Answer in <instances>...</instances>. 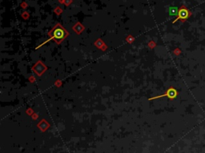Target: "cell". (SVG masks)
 Instances as JSON below:
<instances>
[{
    "mask_svg": "<svg viewBox=\"0 0 205 153\" xmlns=\"http://www.w3.org/2000/svg\"><path fill=\"white\" fill-rule=\"evenodd\" d=\"M48 35H50V39H48L47 40H46L45 42H43L41 45H39V47H37L36 49L41 47L42 46H43L45 43H48L50 40H52V39L55 40L56 43H60V42L62 41V40H64V39L67 37L68 33H67V30H65L64 27L60 25V23H58V24H56L55 26L53 28L52 30L49 32Z\"/></svg>",
    "mask_w": 205,
    "mask_h": 153,
    "instance_id": "cell-1",
    "label": "cell"
},
{
    "mask_svg": "<svg viewBox=\"0 0 205 153\" xmlns=\"http://www.w3.org/2000/svg\"><path fill=\"white\" fill-rule=\"evenodd\" d=\"M177 95H178V93H177V91L174 88V87H170L169 89L167 91V92L165 94H164V95H158V96H154V97L152 98H150L149 100H156V99H158V98H162V97H165V96H167V97H168L170 100H173V99H175L176 96H177Z\"/></svg>",
    "mask_w": 205,
    "mask_h": 153,
    "instance_id": "cell-2",
    "label": "cell"
},
{
    "mask_svg": "<svg viewBox=\"0 0 205 153\" xmlns=\"http://www.w3.org/2000/svg\"><path fill=\"white\" fill-rule=\"evenodd\" d=\"M189 15H190V12H189V11H188L184 6H183V7L179 10L178 16H177L176 19H175V20L173 21V23H175V22H176V21H178V20L184 21V20H186V19L189 17Z\"/></svg>",
    "mask_w": 205,
    "mask_h": 153,
    "instance_id": "cell-3",
    "label": "cell"
},
{
    "mask_svg": "<svg viewBox=\"0 0 205 153\" xmlns=\"http://www.w3.org/2000/svg\"><path fill=\"white\" fill-rule=\"evenodd\" d=\"M169 12H170V15H178V9L176 7H171L170 10H169Z\"/></svg>",
    "mask_w": 205,
    "mask_h": 153,
    "instance_id": "cell-4",
    "label": "cell"
}]
</instances>
